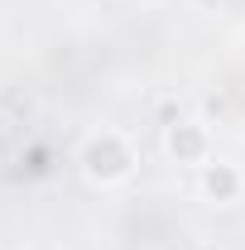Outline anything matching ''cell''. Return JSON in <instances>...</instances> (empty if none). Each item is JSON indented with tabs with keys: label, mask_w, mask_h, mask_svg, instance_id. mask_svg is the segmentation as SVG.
<instances>
[{
	"label": "cell",
	"mask_w": 245,
	"mask_h": 250,
	"mask_svg": "<svg viewBox=\"0 0 245 250\" xmlns=\"http://www.w3.org/2000/svg\"><path fill=\"white\" fill-rule=\"evenodd\" d=\"M202 192H207L212 202H236V197H241V173H236L231 164H207Z\"/></svg>",
	"instance_id": "cell-1"
},
{
	"label": "cell",
	"mask_w": 245,
	"mask_h": 250,
	"mask_svg": "<svg viewBox=\"0 0 245 250\" xmlns=\"http://www.w3.org/2000/svg\"><path fill=\"white\" fill-rule=\"evenodd\" d=\"M168 154L173 159H202L207 154V135H202V125H173L168 130Z\"/></svg>",
	"instance_id": "cell-2"
}]
</instances>
